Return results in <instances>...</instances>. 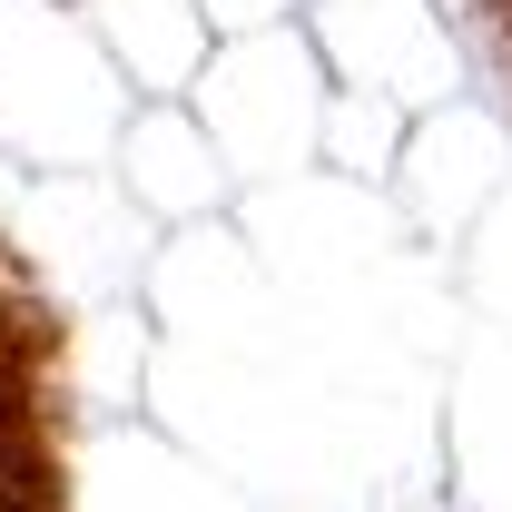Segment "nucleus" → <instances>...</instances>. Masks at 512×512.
Wrapping results in <instances>:
<instances>
[{"instance_id": "1", "label": "nucleus", "mask_w": 512, "mask_h": 512, "mask_svg": "<svg viewBox=\"0 0 512 512\" xmlns=\"http://www.w3.org/2000/svg\"><path fill=\"white\" fill-rule=\"evenodd\" d=\"M0 512H20V503H0Z\"/></svg>"}]
</instances>
